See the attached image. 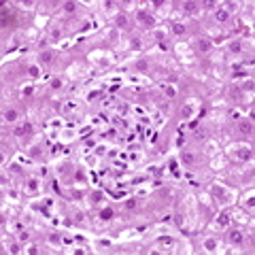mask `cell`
I'll return each instance as SVG.
<instances>
[{
	"label": "cell",
	"mask_w": 255,
	"mask_h": 255,
	"mask_svg": "<svg viewBox=\"0 0 255 255\" xmlns=\"http://www.w3.org/2000/svg\"><path fill=\"white\" fill-rule=\"evenodd\" d=\"M28 72H30V77H38V68H36V66H30Z\"/></svg>",
	"instance_id": "obj_18"
},
{
	"label": "cell",
	"mask_w": 255,
	"mask_h": 255,
	"mask_svg": "<svg viewBox=\"0 0 255 255\" xmlns=\"http://www.w3.org/2000/svg\"><path fill=\"white\" fill-rule=\"evenodd\" d=\"M172 32H175V34H183V32H185V28H183L181 24H175V26H172Z\"/></svg>",
	"instance_id": "obj_12"
},
{
	"label": "cell",
	"mask_w": 255,
	"mask_h": 255,
	"mask_svg": "<svg viewBox=\"0 0 255 255\" xmlns=\"http://www.w3.org/2000/svg\"><path fill=\"white\" fill-rule=\"evenodd\" d=\"M240 132H244V134H251V125H249V123H240Z\"/></svg>",
	"instance_id": "obj_15"
},
{
	"label": "cell",
	"mask_w": 255,
	"mask_h": 255,
	"mask_svg": "<svg viewBox=\"0 0 255 255\" xmlns=\"http://www.w3.org/2000/svg\"><path fill=\"white\" fill-rule=\"evenodd\" d=\"M136 206V200H127L125 202V208H134Z\"/></svg>",
	"instance_id": "obj_22"
},
{
	"label": "cell",
	"mask_w": 255,
	"mask_h": 255,
	"mask_svg": "<svg viewBox=\"0 0 255 255\" xmlns=\"http://www.w3.org/2000/svg\"><path fill=\"white\" fill-rule=\"evenodd\" d=\"M15 117H17V113L13 111V108H9V111L4 113V119H6V121H15Z\"/></svg>",
	"instance_id": "obj_5"
},
{
	"label": "cell",
	"mask_w": 255,
	"mask_h": 255,
	"mask_svg": "<svg viewBox=\"0 0 255 255\" xmlns=\"http://www.w3.org/2000/svg\"><path fill=\"white\" fill-rule=\"evenodd\" d=\"M64 9H66L68 13H72V11H75L77 6H75V2H66V4H64Z\"/></svg>",
	"instance_id": "obj_17"
},
{
	"label": "cell",
	"mask_w": 255,
	"mask_h": 255,
	"mask_svg": "<svg viewBox=\"0 0 255 255\" xmlns=\"http://www.w3.org/2000/svg\"><path fill=\"white\" fill-rule=\"evenodd\" d=\"M194 9H196L194 2H185V11H194Z\"/></svg>",
	"instance_id": "obj_21"
},
{
	"label": "cell",
	"mask_w": 255,
	"mask_h": 255,
	"mask_svg": "<svg viewBox=\"0 0 255 255\" xmlns=\"http://www.w3.org/2000/svg\"><path fill=\"white\" fill-rule=\"evenodd\" d=\"M230 240H232V242H236V244H240V242L244 240V236H242L238 230H230Z\"/></svg>",
	"instance_id": "obj_1"
},
{
	"label": "cell",
	"mask_w": 255,
	"mask_h": 255,
	"mask_svg": "<svg viewBox=\"0 0 255 255\" xmlns=\"http://www.w3.org/2000/svg\"><path fill=\"white\" fill-rule=\"evenodd\" d=\"M204 247H206V251H215L217 244H215V240H206V242H204Z\"/></svg>",
	"instance_id": "obj_13"
},
{
	"label": "cell",
	"mask_w": 255,
	"mask_h": 255,
	"mask_svg": "<svg viewBox=\"0 0 255 255\" xmlns=\"http://www.w3.org/2000/svg\"><path fill=\"white\" fill-rule=\"evenodd\" d=\"M60 85H62V81H60V79H53V81H51V87H56V89H58Z\"/></svg>",
	"instance_id": "obj_20"
},
{
	"label": "cell",
	"mask_w": 255,
	"mask_h": 255,
	"mask_svg": "<svg viewBox=\"0 0 255 255\" xmlns=\"http://www.w3.org/2000/svg\"><path fill=\"white\" fill-rule=\"evenodd\" d=\"M30 132H32V125L30 123H24L21 127H17V130H15L17 136H24V134H30Z\"/></svg>",
	"instance_id": "obj_2"
},
{
	"label": "cell",
	"mask_w": 255,
	"mask_h": 255,
	"mask_svg": "<svg viewBox=\"0 0 255 255\" xmlns=\"http://www.w3.org/2000/svg\"><path fill=\"white\" fill-rule=\"evenodd\" d=\"M41 60H43V62H51V60H53V53H51V51H43V53H41Z\"/></svg>",
	"instance_id": "obj_7"
},
{
	"label": "cell",
	"mask_w": 255,
	"mask_h": 255,
	"mask_svg": "<svg viewBox=\"0 0 255 255\" xmlns=\"http://www.w3.org/2000/svg\"><path fill=\"white\" fill-rule=\"evenodd\" d=\"M183 115H185V117H189V115H191V108H189V106H185V108H183Z\"/></svg>",
	"instance_id": "obj_23"
},
{
	"label": "cell",
	"mask_w": 255,
	"mask_h": 255,
	"mask_svg": "<svg viewBox=\"0 0 255 255\" xmlns=\"http://www.w3.org/2000/svg\"><path fill=\"white\" fill-rule=\"evenodd\" d=\"M238 157H240V160H251V151H249V149H240V151H238Z\"/></svg>",
	"instance_id": "obj_6"
},
{
	"label": "cell",
	"mask_w": 255,
	"mask_h": 255,
	"mask_svg": "<svg viewBox=\"0 0 255 255\" xmlns=\"http://www.w3.org/2000/svg\"><path fill=\"white\" fill-rule=\"evenodd\" d=\"M230 49H232L234 53H238V51H240V45H238V43H232V47H230Z\"/></svg>",
	"instance_id": "obj_19"
},
{
	"label": "cell",
	"mask_w": 255,
	"mask_h": 255,
	"mask_svg": "<svg viewBox=\"0 0 255 255\" xmlns=\"http://www.w3.org/2000/svg\"><path fill=\"white\" fill-rule=\"evenodd\" d=\"M198 47H200V51L208 53V51H211V43H208V41H200V43H198Z\"/></svg>",
	"instance_id": "obj_4"
},
{
	"label": "cell",
	"mask_w": 255,
	"mask_h": 255,
	"mask_svg": "<svg viewBox=\"0 0 255 255\" xmlns=\"http://www.w3.org/2000/svg\"><path fill=\"white\" fill-rule=\"evenodd\" d=\"M227 15H230L227 11H217V21H225V19H227Z\"/></svg>",
	"instance_id": "obj_9"
},
{
	"label": "cell",
	"mask_w": 255,
	"mask_h": 255,
	"mask_svg": "<svg viewBox=\"0 0 255 255\" xmlns=\"http://www.w3.org/2000/svg\"><path fill=\"white\" fill-rule=\"evenodd\" d=\"M127 19H125V15H117V26H125Z\"/></svg>",
	"instance_id": "obj_16"
},
{
	"label": "cell",
	"mask_w": 255,
	"mask_h": 255,
	"mask_svg": "<svg viewBox=\"0 0 255 255\" xmlns=\"http://www.w3.org/2000/svg\"><path fill=\"white\" fill-rule=\"evenodd\" d=\"M227 221H230V215H227V213H221V215H219V223H221V225H227Z\"/></svg>",
	"instance_id": "obj_10"
},
{
	"label": "cell",
	"mask_w": 255,
	"mask_h": 255,
	"mask_svg": "<svg viewBox=\"0 0 255 255\" xmlns=\"http://www.w3.org/2000/svg\"><path fill=\"white\" fill-rule=\"evenodd\" d=\"M100 217H102V219H111V217H113V211H111V208H104V211L100 213Z\"/></svg>",
	"instance_id": "obj_11"
},
{
	"label": "cell",
	"mask_w": 255,
	"mask_h": 255,
	"mask_svg": "<svg viewBox=\"0 0 255 255\" xmlns=\"http://www.w3.org/2000/svg\"><path fill=\"white\" fill-rule=\"evenodd\" d=\"M138 19H140V21H145L147 26H153V17H151V15H147L145 11H140V13H138Z\"/></svg>",
	"instance_id": "obj_3"
},
{
	"label": "cell",
	"mask_w": 255,
	"mask_h": 255,
	"mask_svg": "<svg viewBox=\"0 0 255 255\" xmlns=\"http://www.w3.org/2000/svg\"><path fill=\"white\" fill-rule=\"evenodd\" d=\"M183 164L191 166V164H194V155H191V153H183Z\"/></svg>",
	"instance_id": "obj_8"
},
{
	"label": "cell",
	"mask_w": 255,
	"mask_h": 255,
	"mask_svg": "<svg viewBox=\"0 0 255 255\" xmlns=\"http://www.w3.org/2000/svg\"><path fill=\"white\" fill-rule=\"evenodd\" d=\"M160 244H172V238L170 236H160Z\"/></svg>",
	"instance_id": "obj_14"
}]
</instances>
